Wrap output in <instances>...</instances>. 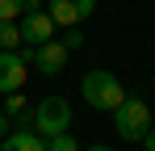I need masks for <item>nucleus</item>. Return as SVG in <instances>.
<instances>
[{
  "label": "nucleus",
  "instance_id": "nucleus-9",
  "mask_svg": "<svg viewBox=\"0 0 155 151\" xmlns=\"http://www.w3.org/2000/svg\"><path fill=\"white\" fill-rule=\"evenodd\" d=\"M21 42H25V38H21V25H13V21L0 25V50H17Z\"/></svg>",
  "mask_w": 155,
  "mask_h": 151
},
{
  "label": "nucleus",
  "instance_id": "nucleus-12",
  "mask_svg": "<svg viewBox=\"0 0 155 151\" xmlns=\"http://www.w3.org/2000/svg\"><path fill=\"white\" fill-rule=\"evenodd\" d=\"M46 151H80V143L71 134H59V139H46Z\"/></svg>",
  "mask_w": 155,
  "mask_h": 151
},
{
  "label": "nucleus",
  "instance_id": "nucleus-3",
  "mask_svg": "<svg viewBox=\"0 0 155 151\" xmlns=\"http://www.w3.org/2000/svg\"><path fill=\"white\" fill-rule=\"evenodd\" d=\"M113 126H117V139H126V143H138V139H147V130H151V113H147V101L138 97H126V105L113 113Z\"/></svg>",
  "mask_w": 155,
  "mask_h": 151
},
{
  "label": "nucleus",
  "instance_id": "nucleus-7",
  "mask_svg": "<svg viewBox=\"0 0 155 151\" xmlns=\"http://www.w3.org/2000/svg\"><path fill=\"white\" fill-rule=\"evenodd\" d=\"M67 55H71V50L63 46V42H46V46L34 50V59H29V63H34L42 76H59L63 67H67Z\"/></svg>",
  "mask_w": 155,
  "mask_h": 151
},
{
  "label": "nucleus",
  "instance_id": "nucleus-14",
  "mask_svg": "<svg viewBox=\"0 0 155 151\" xmlns=\"http://www.w3.org/2000/svg\"><path fill=\"white\" fill-rule=\"evenodd\" d=\"M8 126H13V118H8V113H4V109H0V143H4V139H8Z\"/></svg>",
  "mask_w": 155,
  "mask_h": 151
},
{
  "label": "nucleus",
  "instance_id": "nucleus-1",
  "mask_svg": "<svg viewBox=\"0 0 155 151\" xmlns=\"http://www.w3.org/2000/svg\"><path fill=\"white\" fill-rule=\"evenodd\" d=\"M80 92H84V101L92 109H105V113H117L126 105V88H122V80L113 72H88L80 80Z\"/></svg>",
  "mask_w": 155,
  "mask_h": 151
},
{
  "label": "nucleus",
  "instance_id": "nucleus-11",
  "mask_svg": "<svg viewBox=\"0 0 155 151\" xmlns=\"http://www.w3.org/2000/svg\"><path fill=\"white\" fill-rule=\"evenodd\" d=\"M25 13V0H0V25L13 21V17H21Z\"/></svg>",
  "mask_w": 155,
  "mask_h": 151
},
{
  "label": "nucleus",
  "instance_id": "nucleus-10",
  "mask_svg": "<svg viewBox=\"0 0 155 151\" xmlns=\"http://www.w3.org/2000/svg\"><path fill=\"white\" fill-rule=\"evenodd\" d=\"M4 113H8L13 122H21V118L29 113V101L21 97V92H8V97H4Z\"/></svg>",
  "mask_w": 155,
  "mask_h": 151
},
{
  "label": "nucleus",
  "instance_id": "nucleus-2",
  "mask_svg": "<svg viewBox=\"0 0 155 151\" xmlns=\"http://www.w3.org/2000/svg\"><path fill=\"white\" fill-rule=\"evenodd\" d=\"M67 126H71V105L63 97H46L34 105V130L42 134V139H59V134H67Z\"/></svg>",
  "mask_w": 155,
  "mask_h": 151
},
{
  "label": "nucleus",
  "instance_id": "nucleus-15",
  "mask_svg": "<svg viewBox=\"0 0 155 151\" xmlns=\"http://www.w3.org/2000/svg\"><path fill=\"white\" fill-rule=\"evenodd\" d=\"M147 151H155V126L147 130Z\"/></svg>",
  "mask_w": 155,
  "mask_h": 151
},
{
  "label": "nucleus",
  "instance_id": "nucleus-16",
  "mask_svg": "<svg viewBox=\"0 0 155 151\" xmlns=\"http://www.w3.org/2000/svg\"><path fill=\"white\" fill-rule=\"evenodd\" d=\"M88 151H113V147H105V143H97V147H88Z\"/></svg>",
  "mask_w": 155,
  "mask_h": 151
},
{
  "label": "nucleus",
  "instance_id": "nucleus-6",
  "mask_svg": "<svg viewBox=\"0 0 155 151\" xmlns=\"http://www.w3.org/2000/svg\"><path fill=\"white\" fill-rule=\"evenodd\" d=\"M21 38H25V46H46L54 42V17L51 13H29L25 21H21Z\"/></svg>",
  "mask_w": 155,
  "mask_h": 151
},
{
  "label": "nucleus",
  "instance_id": "nucleus-4",
  "mask_svg": "<svg viewBox=\"0 0 155 151\" xmlns=\"http://www.w3.org/2000/svg\"><path fill=\"white\" fill-rule=\"evenodd\" d=\"M25 72H29V63L17 50H0V92H4V97H8V92H21Z\"/></svg>",
  "mask_w": 155,
  "mask_h": 151
},
{
  "label": "nucleus",
  "instance_id": "nucleus-8",
  "mask_svg": "<svg viewBox=\"0 0 155 151\" xmlns=\"http://www.w3.org/2000/svg\"><path fill=\"white\" fill-rule=\"evenodd\" d=\"M0 151H46V139H42L38 130H13V134L0 143Z\"/></svg>",
  "mask_w": 155,
  "mask_h": 151
},
{
  "label": "nucleus",
  "instance_id": "nucleus-5",
  "mask_svg": "<svg viewBox=\"0 0 155 151\" xmlns=\"http://www.w3.org/2000/svg\"><path fill=\"white\" fill-rule=\"evenodd\" d=\"M92 8H97V0H51L54 25H67V29H76L84 17H92Z\"/></svg>",
  "mask_w": 155,
  "mask_h": 151
},
{
  "label": "nucleus",
  "instance_id": "nucleus-13",
  "mask_svg": "<svg viewBox=\"0 0 155 151\" xmlns=\"http://www.w3.org/2000/svg\"><path fill=\"white\" fill-rule=\"evenodd\" d=\"M63 46H67V50H80V46H84V34H80V25H76V29H67Z\"/></svg>",
  "mask_w": 155,
  "mask_h": 151
}]
</instances>
